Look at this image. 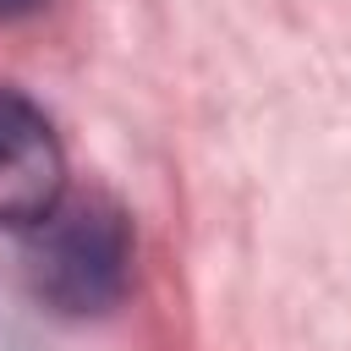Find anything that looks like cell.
Wrapping results in <instances>:
<instances>
[{
  "label": "cell",
  "mask_w": 351,
  "mask_h": 351,
  "mask_svg": "<svg viewBox=\"0 0 351 351\" xmlns=\"http://www.w3.org/2000/svg\"><path fill=\"white\" fill-rule=\"evenodd\" d=\"M44 0H0V22H16V16H27V11H38Z\"/></svg>",
  "instance_id": "3"
},
{
  "label": "cell",
  "mask_w": 351,
  "mask_h": 351,
  "mask_svg": "<svg viewBox=\"0 0 351 351\" xmlns=\"http://www.w3.org/2000/svg\"><path fill=\"white\" fill-rule=\"evenodd\" d=\"M27 285L66 318L110 313L132 280V225L99 192H60V203L27 225Z\"/></svg>",
  "instance_id": "1"
},
{
  "label": "cell",
  "mask_w": 351,
  "mask_h": 351,
  "mask_svg": "<svg viewBox=\"0 0 351 351\" xmlns=\"http://www.w3.org/2000/svg\"><path fill=\"white\" fill-rule=\"evenodd\" d=\"M66 192V154L49 115L11 82H0V225L44 219Z\"/></svg>",
  "instance_id": "2"
}]
</instances>
